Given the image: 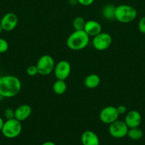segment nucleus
I'll return each instance as SVG.
<instances>
[{
  "label": "nucleus",
  "instance_id": "nucleus-1",
  "mask_svg": "<svg viewBox=\"0 0 145 145\" xmlns=\"http://www.w3.org/2000/svg\"><path fill=\"white\" fill-rule=\"evenodd\" d=\"M21 89V82L16 76L6 75L0 77V97H14L19 93Z\"/></svg>",
  "mask_w": 145,
  "mask_h": 145
},
{
  "label": "nucleus",
  "instance_id": "nucleus-2",
  "mask_svg": "<svg viewBox=\"0 0 145 145\" xmlns=\"http://www.w3.org/2000/svg\"><path fill=\"white\" fill-rule=\"evenodd\" d=\"M90 42V36L82 31H75L68 36L66 45L69 49L74 51L83 50Z\"/></svg>",
  "mask_w": 145,
  "mask_h": 145
},
{
  "label": "nucleus",
  "instance_id": "nucleus-3",
  "mask_svg": "<svg viewBox=\"0 0 145 145\" xmlns=\"http://www.w3.org/2000/svg\"><path fill=\"white\" fill-rule=\"evenodd\" d=\"M137 16V11L134 7L127 4H121L115 8V19L122 24L132 22Z\"/></svg>",
  "mask_w": 145,
  "mask_h": 145
},
{
  "label": "nucleus",
  "instance_id": "nucleus-4",
  "mask_svg": "<svg viewBox=\"0 0 145 145\" xmlns=\"http://www.w3.org/2000/svg\"><path fill=\"white\" fill-rule=\"evenodd\" d=\"M22 131V125L21 121L16 118L7 120L4 122L1 129V133L8 139H14L18 137Z\"/></svg>",
  "mask_w": 145,
  "mask_h": 145
},
{
  "label": "nucleus",
  "instance_id": "nucleus-5",
  "mask_svg": "<svg viewBox=\"0 0 145 145\" xmlns=\"http://www.w3.org/2000/svg\"><path fill=\"white\" fill-rule=\"evenodd\" d=\"M38 74L42 76L50 74L55 68V61L53 58L48 55H44L40 57L36 63Z\"/></svg>",
  "mask_w": 145,
  "mask_h": 145
},
{
  "label": "nucleus",
  "instance_id": "nucleus-6",
  "mask_svg": "<svg viewBox=\"0 0 145 145\" xmlns=\"http://www.w3.org/2000/svg\"><path fill=\"white\" fill-rule=\"evenodd\" d=\"M112 43V38L109 33L101 32L98 35L93 37L92 45L95 50L98 51H104L108 49Z\"/></svg>",
  "mask_w": 145,
  "mask_h": 145
},
{
  "label": "nucleus",
  "instance_id": "nucleus-7",
  "mask_svg": "<svg viewBox=\"0 0 145 145\" xmlns=\"http://www.w3.org/2000/svg\"><path fill=\"white\" fill-rule=\"evenodd\" d=\"M129 127L122 120H117L109 124V133L110 136L116 139H121L126 137L127 135Z\"/></svg>",
  "mask_w": 145,
  "mask_h": 145
},
{
  "label": "nucleus",
  "instance_id": "nucleus-8",
  "mask_svg": "<svg viewBox=\"0 0 145 145\" xmlns=\"http://www.w3.org/2000/svg\"><path fill=\"white\" fill-rule=\"evenodd\" d=\"M119 114L117 111V107L109 106H106L101 110L100 112L99 118L101 122L105 124L109 125L113 122L118 120Z\"/></svg>",
  "mask_w": 145,
  "mask_h": 145
},
{
  "label": "nucleus",
  "instance_id": "nucleus-9",
  "mask_svg": "<svg viewBox=\"0 0 145 145\" xmlns=\"http://www.w3.org/2000/svg\"><path fill=\"white\" fill-rule=\"evenodd\" d=\"M53 72L57 79L65 80V79H68V76L71 74V64L66 60L59 61L55 65Z\"/></svg>",
  "mask_w": 145,
  "mask_h": 145
},
{
  "label": "nucleus",
  "instance_id": "nucleus-10",
  "mask_svg": "<svg viewBox=\"0 0 145 145\" xmlns=\"http://www.w3.org/2000/svg\"><path fill=\"white\" fill-rule=\"evenodd\" d=\"M18 17L14 13L9 12L4 14L0 21V25L4 31H11L17 26Z\"/></svg>",
  "mask_w": 145,
  "mask_h": 145
},
{
  "label": "nucleus",
  "instance_id": "nucleus-11",
  "mask_svg": "<svg viewBox=\"0 0 145 145\" xmlns=\"http://www.w3.org/2000/svg\"><path fill=\"white\" fill-rule=\"evenodd\" d=\"M125 123L129 128L138 127L142 123V116L140 113L135 110L129 111L125 118Z\"/></svg>",
  "mask_w": 145,
  "mask_h": 145
},
{
  "label": "nucleus",
  "instance_id": "nucleus-12",
  "mask_svg": "<svg viewBox=\"0 0 145 145\" xmlns=\"http://www.w3.org/2000/svg\"><path fill=\"white\" fill-rule=\"evenodd\" d=\"M84 31L90 37H94L102 32V25L95 20H89L85 23Z\"/></svg>",
  "mask_w": 145,
  "mask_h": 145
},
{
  "label": "nucleus",
  "instance_id": "nucleus-13",
  "mask_svg": "<svg viewBox=\"0 0 145 145\" xmlns=\"http://www.w3.org/2000/svg\"><path fill=\"white\" fill-rule=\"evenodd\" d=\"M31 113H32V108L31 106L28 104H23L16 108L14 110L15 113L14 118L21 122L24 121L30 117Z\"/></svg>",
  "mask_w": 145,
  "mask_h": 145
},
{
  "label": "nucleus",
  "instance_id": "nucleus-14",
  "mask_svg": "<svg viewBox=\"0 0 145 145\" xmlns=\"http://www.w3.org/2000/svg\"><path fill=\"white\" fill-rule=\"evenodd\" d=\"M82 145H100V140L95 133L91 130H86L81 135Z\"/></svg>",
  "mask_w": 145,
  "mask_h": 145
},
{
  "label": "nucleus",
  "instance_id": "nucleus-15",
  "mask_svg": "<svg viewBox=\"0 0 145 145\" xmlns=\"http://www.w3.org/2000/svg\"><path fill=\"white\" fill-rule=\"evenodd\" d=\"M100 84V78L95 74H91L86 76L84 81L85 87L89 89H93L98 87Z\"/></svg>",
  "mask_w": 145,
  "mask_h": 145
},
{
  "label": "nucleus",
  "instance_id": "nucleus-16",
  "mask_svg": "<svg viewBox=\"0 0 145 145\" xmlns=\"http://www.w3.org/2000/svg\"><path fill=\"white\" fill-rule=\"evenodd\" d=\"M53 91L58 95H63L67 91V84L65 80L57 79L53 85Z\"/></svg>",
  "mask_w": 145,
  "mask_h": 145
},
{
  "label": "nucleus",
  "instance_id": "nucleus-17",
  "mask_svg": "<svg viewBox=\"0 0 145 145\" xmlns=\"http://www.w3.org/2000/svg\"><path fill=\"white\" fill-rule=\"evenodd\" d=\"M115 8H116V7H115V6L112 5V4H107V5H105V7H103V8H102V16H103L105 19L107 20L115 19Z\"/></svg>",
  "mask_w": 145,
  "mask_h": 145
},
{
  "label": "nucleus",
  "instance_id": "nucleus-18",
  "mask_svg": "<svg viewBox=\"0 0 145 145\" xmlns=\"http://www.w3.org/2000/svg\"><path fill=\"white\" fill-rule=\"evenodd\" d=\"M143 131L140 128L134 127V128H129L127 133V137L132 140H139L143 137Z\"/></svg>",
  "mask_w": 145,
  "mask_h": 145
},
{
  "label": "nucleus",
  "instance_id": "nucleus-19",
  "mask_svg": "<svg viewBox=\"0 0 145 145\" xmlns=\"http://www.w3.org/2000/svg\"><path fill=\"white\" fill-rule=\"evenodd\" d=\"M86 21L81 16L75 17L72 21V26L75 31H82L85 28Z\"/></svg>",
  "mask_w": 145,
  "mask_h": 145
},
{
  "label": "nucleus",
  "instance_id": "nucleus-20",
  "mask_svg": "<svg viewBox=\"0 0 145 145\" xmlns=\"http://www.w3.org/2000/svg\"><path fill=\"white\" fill-rule=\"evenodd\" d=\"M9 49V43L5 39L0 38V54L4 53Z\"/></svg>",
  "mask_w": 145,
  "mask_h": 145
},
{
  "label": "nucleus",
  "instance_id": "nucleus-21",
  "mask_svg": "<svg viewBox=\"0 0 145 145\" xmlns=\"http://www.w3.org/2000/svg\"><path fill=\"white\" fill-rule=\"evenodd\" d=\"M26 73L30 76H36L37 74H38L36 65H30L26 69Z\"/></svg>",
  "mask_w": 145,
  "mask_h": 145
},
{
  "label": "nucleus",
  "instance_id": "nucleus-22",
  "mask_svg": "<svg viewBox=\"0 0 145 145\" xmlns=\"http://www.w3.org/2000/svg\"><path fill=\"white\" fill-rule=\"evenodd\" d=\"M4 116L7 120H10V119L15 118V113H14V110L12 108H8L6 109L4 112Z\"/></svg>",
  "mask_w": 145,
  "mask_h": 145
},
{
  "label": "nucleus",
  "instance_id": "nucleus-23",
  "mask_svg": "<svg viewBox=\"0 0 145 145\" xmlns=\"http://www.w3.org/2000/svg\"><path fill=\"white\" fill-rule=\"evenodd\" d=\"M138 29L142 33L145 35V16L139 19L138 22Z\"/></svg>",
  "mask_w": 145,
  "mask_h": 145
},
{
  "label": "nucleus",
  "instance_id": "nucleus-24",
  "mask_svg": "<svg viewBox=\"0 0 145 145\" xmlns=\"http://www.w3.org/2000/svg\"><path fill=\"white\" fill-rule=\"evenodd\" d=\"M77 1L81 5L88 7V6H90L91 4H93L95 0H77Z\"/></svg>",
  "mask_w": 145,
  "mask_h": 145
},
{
  "label": "nucleus",
  "instance_id": "nucleus-25",
  "mask_svg": "<svg viewBox=\"0 0 145 145\" xmlns=\"http://www.w3.org/2000/svg\"><path fill=\"white\" fill-rule=\"evenodd\" d=\"M117 111L119 115H123L126 113L127 112V108L125 106H122V105L117 107Z\"/></svg>",
  "mask_w": 145,
  "mask_h": 145
},
{
  "label": "nucleus",
  "instance_id": "nucleus-26",
  "mask_svg": "<svg viewBox=\"0 0 145 145\" xmlns=\"http://www.w3.org/2000/svg\"><path fill=\"white\" fill-rule=\"evenodd\" d=\"M41 145H56V144H55L54 142H53L48 141V142H44Z\"/></svg>",
  "mask_w": 145,
  "mask_h": 145
},
{
  "label": "nucleus",
  "instance_id": "nucleus-27",
  "mask_svg": "<svg viewBox=\"0 0 145 145\" xmlns=\"http://www.w3.org/2000/svg\"><path fill=\"white\" fill-rule=\"evenodd\" d=\"M4 120L0 117V132L1 131V129H2L3 125H4Z\"/></svg>",
  "mask_w": 145,
  "mask_h": 145
},
{
  "label": "nucleus",
  "instance_id": "nucleus-28",
  "mask_svg": "<svg viewBox=\"0 0 145 145\" xmlns=\"http://www.w3.org/2000/svg\"><path fill=\"white\" fill-rule=\"evenodd\" d=\"M2 31H3V29H2V28H1V25H0V34L1 33V32H2Z\"/></svg>",
  "mask_w": 145,
  "mask_h": 145
},
{
  "label": "nucleus",
  "instance_id": "nucleus-29",
  "mask_svg": "<svg viewBox=\"0 0 145 145\" xmlns=\"http://www.w3.org/2000/svg\"><path fill=\"white\" fill-rule=\"evenodd\" d=\"M0 77H1V76H0Z\"/></svg>",
  "mask_w": 145,
  "mask_h": 145
},
{
  "label": "nucleus",
  "instance_id": "nucleus-30",
  "mask_svg": "<svg viewBox=\"0 0 145 145\" xmlns=\"http://www.w3.org/2000/svg\"><path fill=\"white\" fill-rule=\"evenodd\" d=\"M0 98H1V97H0Z\"/></svg>",
  "mask_w": 145,
  "mask_h": 145
}]
</instances>
